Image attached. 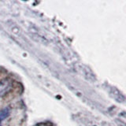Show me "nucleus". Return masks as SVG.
Returning a JSON list of instances; mask_svg holds the SVG:
<instances>
[{"instance_id": "1", "label": "nucleus", "mask_w": 126, "mask_h": 126, "mask_svg": "<svg viewBox=\"0 0 126 126\" xmlns=\"http://www.w3.org/2000/svg\"><path fill=\"white\" fill-rule=\"evenodd\" d=\"M11 88V82L7 80V79H5V80H2L0 81V96L4 95L6 93L8 92Z\"/></svg>"}, {"instance_id": "2", "label": "nucleus", "mask_w": 126, "mask_h": 126, "mask_svg": "<svg viewBox=\"0 0 126 126\" xmlns=\"http://www.w3.org/2000/svg\"><path fill=\"white\" fill-rule=\"evenodd\" d=\"M8 115H9V110L8 109H4L0 112V126L2 125V121L5 119L6 117H7Z\"/></svg>"}]
</instances>
